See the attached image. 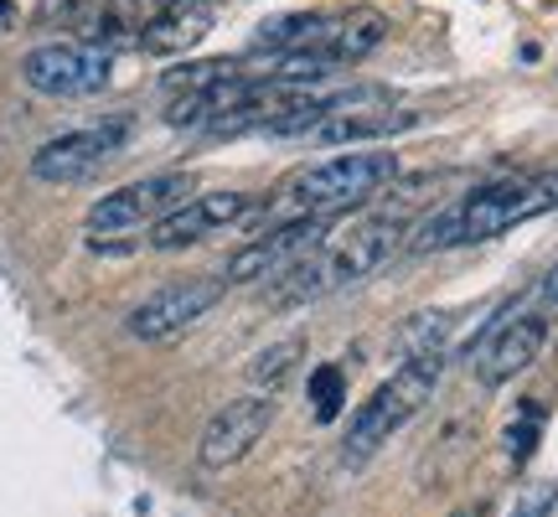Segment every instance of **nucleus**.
<instances>
[{"label": "nucleus", "instance_id": "f257e3e1", "mask_svg": "<svg viewBox=\"0 0 558 517\" xmlns=\"http://www.w3.org/2000/svg\"><path fill=\"white\" fill-rule=\"evenodd\" d=\"M409 239V218L383 207V213H362L347 228H337L331 239H320L311 254H300L295 264H284L275 275V305L290 311V305H311V300L331 296L341 285H357L373 269H383L388 258L399 254V243Z\"/></svg>", "mask_w": 558, "mask_h": 517}, {"label": "nucleus", "instance_id": "f03ea898", "mask_svg": "<svg viewBox=\"0 0 558 517\" xmlns=\"http://www.w3.org/2000/svg\"><path fill=\"white\" fill-rule=\"evenodd\" d=\"M558 207V171H527V177H497L481 181L476 192L460 202L439 207L435 218H424L409 233L414 254H435V249H456V243H486L501 239L522 223L543 218Z\"/></svg>", "mask_w": 558, "mask_h": 517}, {"label": "nucleus", "instance_id": "7ed1b4c3", "mask_svg": "<svg viewBox=\"0 0 558 517\" xmlns=\"http://www.w3.org/2000/svg\"><path fill=\"white\" fill-rule=\"evenodd\" d=\"M399 181V156L367 145V151H341L326 156L316 166H300L295 177H284L275 187V197L264 202V218L284 223V218H337L341 207H362L373 202L383 187Z\"/></svg>", "mask_w": 558, "mask_h": 517}, {"label": "nucleus", "instance_id": "20e7f679", "mask_svg": "<svg viewBox=\"0 0 558 517\" xmlns=\"http://www.w3.org/2000/svg\"><path fill=\"white\" fill-rule=\"evenodd\" d=\"M439 378H445V347L435 352H409V358L393 368V378H383L367 404H357V414L347 424V440H341V460L347 466H367L388 440L399 435L403 424L435 398Z\"/></svg>", "mask_w": 558, "mask_h": 517}, {"label": "nucleus", "instance_id": "39448f33", "mask_svg": "<svg viewBox=\"0 0 558 517\" xmlns=\"http://www.w3.org/2000/svg\"><path fill=\"white\" fill-rule=\"evenodd\" d=\"M130 135H135V120H130V115H109V120H94V124H83V130L52 135L47 145H37L32 177L52 181V187H73V181L99 177L104 166L124 151Z\"/></svg>", "mask_w": 558, "mask_h": 517}, {"label": "nucleus", "instance_id": "423d86ee", "mask_svg": "<svg viewBox=\"0 0 558 517\" xmlns=\"http://www.w3.org/2000/svg\"><path fill=\"white\" fill-rule=\"evenodd\" d=\"M21 79L47 99H88V94L109 88L114 52H104L94 41H47L21 58Z\"/></svg>", "mask_w": 558, "mask_h": 517}, {"label": "nucleus", "instance_id": "0eeeda50", "mask_svg": "<svg viewBox=\"0 0 558 517\" xmlns=\"http://www.w3.org/2000/svg\"><path fill=\"white\" fill-rule=\"evenodd\" d=\"M192 192H197V177H192V171H156V177L124 181V187H114L109 197H99L88 207V233L109 239V233L150 228V223H160L171 207H181Z\"/></svg>", "mask_w": 558, "mask_h": 517}, {"label": "nucleus", "instance_id": "6e6552de", "mask_svg": "<svg viewBox=\"0 0 558 517\" xmlns=\"http://www.w3.org/2000/svg\"><path fill=\"white\" fill-rule=\"evenodd\" d=\"M222 290H228V279H213V275L166 279L160 290H150V296L124 316V332L135 341H171V337H181V332H192L222 300Z\"/></svg>", "mask_w": 558, "mask_h": 517}, {"label": "nucleus", "instance_id": "1a4fd4ad", "mask_svg": "<svg viewBox=\"0 0 558 517\" xmlns=\"http://www.w3.org/2000/svg\"><path fill=\"white\" fill-rule=\"evenodd\" d=\"M275 424V394H243V398H228L218 414L202 424V440H197V466L202 471H228L239 466Z\"/></svg>", "mask_w": 558, "mask_h": 517}, {"label": "nucleus", "instance_id": "9d476101", "mask_svg": "<svg viewBox=\"0 0 558 517\" xmlns=\"http://www.w3.org/2000/svg\"><path fill=\"white\" fill-rule=\"evenodd\" d=\"M331 233V218H284L269 223L259 239H248L239 254L228 258V285H259V279H275L284 264H295L300 254H311L320 239Z\"/></svg>", "mask_w": 558, "mask_h": 517}, {"label": "nucleus", "instance_id": "9b49d317", "mask_svg": "<svg viewBox=\"0 0 558 517\" xmlns=\"http://www.w3.org/2000/svg\"><path fill=\"white\" fill-rule=\"evenodd\" d=\"M254 207L259 202L248 197V192H192V197L171 207L160 223H150V249L160 254H177V249H192V243L213 239L218 228H233V223L254 218Z\"/></svg>", "mask_w": 558, "mask_h": 517}, {"label": "nucleus", "instance_id": "f8f14e48", "mask_svg": "<svg viewBox=\"0 0 558 517\" xmlns=\"http://www.w3.org/2000/svg\"><path fill=\"white\" fill-rule=\"evenodd\" d=\"M543 347H548V316L543 311H522V316L501 321L497 332H492V341H486V352L476 358L481 388H501V383H512L518 373H527Z\"/></svg>", "mask_w": 558, "mask_h": 517}, {"label": "nucleus", "instance_id": "ddd939ff", "mask_svg": "<svg viewBox=\"0 0 558 517\" xmlns=\"http://www.w3.org/2000/svg\"><path fill=\"white\" fill-rule=\"evenodd\" d=\"M424 120L418 109H393L388 104H357V109H337V115H326L316 120L305 135L316 140V145H367V140H388V135H403V130H414Z\"/></svg>", "mask_w": 558, "mask_h": 517}, {"label": "nucleus", "instance_id": "4468645a", "mask_svg": "<svg viewBox=\"0 0 558 517\" xmlns=\"http://www.w3.org/2000/svg\"><path fill=\"white\" fill-rule=\"evenodd\" d=\"M218 21V5L213 0H166L156 11V21L140 32V47L156 52V58H181L192 52Z\"/></svg>", "mask_w": 558, "mask_h": 517}, {"label": "nucleus", "instance_id": "2eb2a0df", "mask_svg": "<svg viewBox=\"0 0 558 517\" xmlns=\"http://www.w3.org/2000/svg\"><path fill=\"white\" fill-rule=\"evenodd\" d=\"M383 37H388V21L378 11H357V16L331 21V32L316 41V52H326L337 68H347V62H362L367 52H378Z\"/></svg>", "mask_w": 558, "mask_h": 517}, {"label": "nucleus", "instance_id": "dca6fc26", "mask_svg": "<svg viewBox=\"0 0 558 517\" xmlns=\"http://www.w3.org/2000/svg\"><path fill=\"white\" fill-rule=\"evenodd\" d=\"M331 21L326 11H290V16H275L259 26V37H254V52H275V58H284V52H300V47H316L326 32H331Z\"/></svg>", "mask_w": 558, "mask_h": 517}, {"label": "nucleus", "instance_id": "f3484780", "mask_svg": "<svg viewBox=\"0 0 558 517\" xmlns=\"http://www.w3.org/2000/svg\"><path fill=\"white\" fill-rule=\"evenodd\" d=\"M300 352H305V347H300V337H290V341H275V347H264L259 358L248 362V378L259 383V388H269V394H275L279 383L290 378V362H295Z\"/></svg>", "mask_w": 558, "mask_h": 517}, {"label": "nucleus", "instance_id": "a211bd4d", "mask_svg": "<svg viewBox=\"0 0 558 517\" xmlns=\"http://www.w3.org/2000/svg\"><path fill=\"white\" fill-rule=\"evenodd\" d=\"M311 404H316L320 424H331L341 414V404H347V373H341L337 362H320L316 373H311Z\"/></svg>", "mask_w": 558, "mask_h": 517}, {"label": "nucleus", "instance_id": "6ab92c4d", "mask_svg": "<svg viewBox=\"0 0 558 517\" xmlns=\"http://www.w3.org/2000/svg\"><path fill=\"white\" fill-rule=\"evenodd\" d=\"M538 424H543L538 398H527V419L507 430V456L518 460V466H522V460H527V456H533V440H538Z\"/></svg>", "mask_w": 558, "mask_h": 517}, {"label": "nucleus", "instance_id": "aec40b11", "mask_svg": "<svg viewBox=\"0 0 558 517\" xmlns=\"http://www.w3.org/2000/svg\"><path fill=\"white\" fill-rule=\"evenodd\" d=\"M554 507H558V486H533V492H522L512 517H548Z\"/></svg>", "mask_w": 558, "mask_h": 517}, {"label": "nucleus", "instance_id": "412c9836", "mask_svg": "<svg viewBox=\"0 0 558 517\" xmlns=\"http://www.w3.org/2000/svg\"><path fill=\"white\" fill-rule=\"evenodd\" d=\"M543 300H548V305H558V264L543 275Z\"/></svg>", "mask_w": 558, "mask_h": 517}]
</instances>
